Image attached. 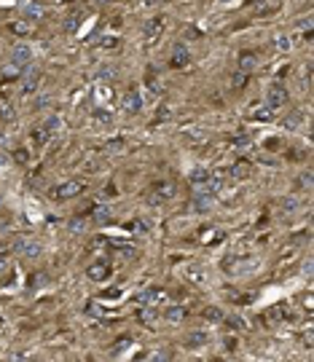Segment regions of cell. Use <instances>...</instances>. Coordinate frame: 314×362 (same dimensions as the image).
<instances>
[{"mask_svg":"<svg viewBox=\"0 0 314 362\" xmlns=\"http://www.w3.org/2000/svg\"><path fill=\"white\" fill-rule=\"evenodd\" d=\"M9 30H11L14 35H30V33H33V27H30L27 22H11Z\"/></svg>","mask_w":314,"mask_h":362,"instance_id":"cell-23","label":"cell"},{"mask_svg":"<svg viewBox=\"0 0 314 362\" xmlns=\"http://www.w3.org/2000/svg\"><path fill=\"white\" fill-rule=\"evenodd\" d=\"M94 118H97V121H105V124L113 121V115L108 113V110H94Z\"/></svg>","mask_w":314,"mask_h":362,"instance_id":"cell-38","label":"cell"},{"mask_svg":"<svg viewBox=\"0 0 314 362\" xmlns=\"http://www.w3.org/2000/svg\"><path fill=\"white\" fill-rule=\"evenodd\" d=\"M83 180H65V183L51 188V199H73V196L83 193Z\"/></svg>","mask_w":314,"mask_h":362,"instance_id":"cell-1","label":"cell"},{"mask_svg":"<svg viewBox=\"0 0 314 362\" xmlns=\"http://www.w3.org/2000/svg\"><path fill=\"white\" fill-rule=\"evenodd\" d=\"M282 209H285V215H293V212L301 209V199L298 196H285L282 199Z\"/></svg>","mask_w":314,"mask_h":362,"instance_id":"cell-21","label":"cell"},{"mask_svg":"<svg viewBox=\"0 0 314 362\" xmlns=\"http://www.w3.org/2000/svg\"><path fill=\"white\" fill-rule=\"evenodd\" d=\"M49 137H51V135H49V132H46L43 127H38V129H35V135H33V140H35L38 145H43V143H46V140H49Z\"/></svg>","mask_w":314,"mask_h":362,"instance_id":"cell-34","label":"cell"},{"mask_svg":"<svg viewBox=\"0 0 314 362\" xmlns=\"http://www.w3.org/2000/svg\"><path fill=\"white\" fill-rule=\"evenodd\" d=\"M188 62H191V54H188V46L177 43V46H175V51H172V59H169V65L180 70V67H188Z\"/></svg>","mask_w":314,"mask_h":362,"instance_id":"cell-8","label":"cell"},{"mask_svg":"<svg viewBox=\"0 0 314 362\" xmlns=\"http://www.w3.org/2000/svg\"><path fill=\"white\" fill-rule=\"evenodd\" d=\"M99 3H105V0H86V6H99Z\"/></svg>","mask_w":314,"mask_h":362,"instance_id":"cell-50","label":"cell"},{"mask_svg":"<svg viewBox=\"0 0 314 362\" xmlns=\"http://www.w3.org/2000/svg\"><path fill=\"white\" fill-rule=\"evenodd\" d=\"M159 301H164V293H161V290H156V287L143 290V293L137 295V303L140 306H153V303H159Z\"/></svg>","mask_w":314,"mask_h":362,"instance_id":"cell-13","label":"cell"},{"mask_svg":"<svg viewBox=\"0 0 314 362\" xmlns=\"http://www.w3.org/2000/svg\"><path fill=\"white\" fill-rule=\"evenodd\" d=\"M17 253L25 255V258H38L43 253V247L38 245V239H30V236H25V239L17 242Z\"/></svg>","mask_w":314,"mask_h":362,"instance_id":"cell-5","label":"cell"},{"mask_svg":"<svg viewBox=\"0 0 314 362\" xmlns=\"http://www.w3.org/2000/svg\"><path fill=\"white\" fill-rule=\"evenodd\" d=\"M301 185H303V188H309V185H311V175H309V172H303V177H301Z\"/></svg>","mask_w":314,"mask_h":362,"instance_id":"cell-46","label":"cell"},{"mask_svg":"<svg viewBox=\"0 0 314 362\" xmlns=\"http://www.w3.org/2000/svg\"><path fill=\"white\" fill-rule=\"evenodd\" d=\"M185 277L191 279V282H196V285H204V282H207V274H204L201 266H188V269H185Z\"/></svg>","mask_w":314,"mask_h":362,"instance_id":"cell-19","label":"cell"},{"mask_svg":"<svg viewBox=\"0 0 314 362\" xmlns=\"http://www.w3.org/2000/svg\"><path fill=\"white\" fill-rule=\"evenodd\" d=\"M210 343V338H207V333H188L185 335V349H191V351H199V349H204V346Z\"/></svg>","mask_w":314,"mask_h":362,"instance_id":"cell-12","label":"cell"},{"mask_svg":"<svg viewBox=\"0 0 314 362\" xmlns=\"http://www.w3.org/2000/svg\"><path fill=\"white\" fill-rule=\"evenodd\" d=\"M274 43H277L279 51H290V49H293V38L285 35V33H279L277 38H274Z\"/></svg>","mask_w":314,"mask_h":362,"instance_id":"cell-24","label":"cell"},{"mask_svg":"<svg viewBox=\"0 0 314 362\" xmlns=\"http://www.w3.org/2000/svg\"><path fill=\"white\" fill-rule=\"evenodd\" d=\"M38 81H41L38 70L25 67V73H22V94H33V91L38 89Z\"/></svg>","mask_w":314,"mask_h":362,"instance_id":"cell-6","label":"cell"},{"mask_svg":"<svg viewBox=\"0 0 314 362\" xmlns=\"http://www.w3.org/2000/svg\"><path fill=\"white\" fill-rule=\"evenodd\" d=\"M124 148H127V145H124L121 140H113V143L105 145V151H111V153H124Z\"/></svg>","mask_w":314,"mask_h":362,"instance_id":"cell-36","label":"cell"},{"mask_svg":"<svg viewBox=\"0 0 314 362\" xmlns=\"http://www.w3.org/2000/svg\"><path fill=\"white\" fill-rule=\"evenodd\" d=\"M223 349L226 351H234V349H237V341H234V338H223Z\"/></svg>","mask_w":314,"mask_h":362,"instance_id":"cell-44","label":"cell"},{"mask_svg":"<svg viewBox=\"0 0 314 362\" xmlns=\"http://www.w3.org/2000/svg\"><path fill=\"white\" fill-rule=\"evenodd\" d=\"M213 204H215V196L213 193L196 191V196H193V209L196 212H210V209H213Z\"/></svg>","mask_w":314,"mask_h":362,"instance_id":"cell-11","label":"cell"},{"mask_svg":"<svg viewBox=\"0 0 314 362\" xmlns=\"http://www.w3.org/2000/svg\"><path fill=\"white\" fill-rule=\"evenodd\" d=\"M303 306H306V309H309V311L314 309V303H311V295H309V293L303 295Z\"/></svg>","mask_w":314,"mask_h":362,"instance_id":"cell-47","label":"cell"},{"mask_svg":"<svg viewBox=\"0 0 314 362\" xmlns=\"http://www.w3.org/2000/svg\"><path fill=\"white\" fill-rule=\"evenodd\" d=\"M99 78H105V81H111V78H116V70H113V65H102V67H99Z\"/></svg>","mask_w":314,"mask_h":362,"instance_id":"cell-35","label":"cell"},{"mask_svg":"<svg viewBox=\"0 0 314 362\" xmlns=\"http://www.w3.org/2000/svg\"><path fill=\"white\" fill-rule=\"evenodd\" d=\"M86 274H89L91 282H105L108 277H111V266H108L105 261H97V263H91L89 269H86Z\"/></svg>","mask_w":314,"mask_h":362,"instance_id":"cell-7","label":"cell"},{"mask_svg":"<svg viewBox=\"0 0 314 362\" xmlns=\"http://www.w3.org/2000/svg\"><path fill=\"white\" fill-rule=\"evenodd\" d=\"M140 319L148 322V325H153V322H156V309H153V306H143V311H140Z\"/></svg>","mask_w":314,"mask_h":362,"instance_id":"cell-29","label":"cell"},{"mask_svg":"<svg viewBox=\"0 0 314 362\" xmlns=\"http://www.w3.org/2000/svg\"><path fill=\"white\" fill-rule=\"evenodd\" d=\"M277 6H279V0H255V3H253V14H255V17H263V14L277 11Z\"/></svg>","mask_w":314,"mask_h":362,"instance_id":"cell-17","label":"cell"},{"mask_svg":"<svg viewBox=\"0 0 314 362\" xmlns=\"http://www.w3.org/2000/svg\"><path fill=\"white\" fill-rule=\"evenodd\" d=\"M204 319L207 322H223V311L221 309H215V306H210V309H204Z\"/></svg>","mask_w":314,"mask_h":362,"instance_id":"cell-28","label":"cell"},{"mask_svg":"<svg viewBox=\"0 0 314 362\" xmlns=\"http://www.w3.org/2000/svg\"><path fill=\"white\" fill-rule=\"evenodd\" d=\"M172 193H175V185H172V183H161V185L153 188V193H151V199H148V201H151V204H161V201H167Z\"/></svg>","mask_w":314,"mask_h":362,"instance_id":"cell-10","label":"cell"},{"mask_svg":"<svg viewBox=\"0 0 314 362\" xmlns=\"http://www.w3.org/2000/svg\"><path fill=\"white\" fill-rule=\"evenodd\" d=\"M43 129L49 132V135H57V132L62 129V121H59L57 115H49V118H46V124H43Z\"/></svg>","mask_w":314,"mask_h":362,"instance_id":"cell-26","label":"cell"},{"mask_svg":"<svg viewBox=\"0 0 314 362\" xmlns=\"http://www.w3.org/2000/svg\"><path fill=\"white\" fill-rule=\"evenodd\" d=\"M253 175V167H250L247 161H237V164H231V177L234 180H245Z\"/></svg>","mask_w":314,"mask_h":362,"instance_id":"cell-18","label":"cell"},{"mask_svg":"<svg viewBox=\"0 0 314 362\" xmlns=\"http://www.w3.org/2000/svg\"><path fill=\"white\" fill-rule=\"evenodd\" d=\"M22 14L30 17V19H41L43 17V6L41 3H25L22 6Z\"/></svg>","mask_w":314,"mask_h":362,"instance_id":"cell-20","label":"cell"},{"mask_svg":"<svg viewBox=\"0 0 314 362\" xmlns=\"http://www.w3.org/2000/svg\"><path fill=\"white\" fill-rule=\"evenodd\" d=\"M188 317V311L183 309V306H167V311H164V319L167 322H172V325H180V322H183Z\"/></svg>","mask_w":314,"mask_h":362,"instance_id":"cell-15","label":"cell"},{"mask_svg":"<svg viewBox=\"0 0 314 362\" xmlns=\"http://www.w3.org/2000/svg\"><path fill=\"white\" fill-rule=\"evenodd\" d=\"M22 73H25V65L9 62V65H3V70H0V78H3V81H19Z\"/></svg>","mask_w":314,"mask_h":362,"instance_id":"cell-14","label":"cell"},{"mask_svg":"<svg viewBox=\"0 0 314 362\" xmlns=\"http://www.w3.org/2000/svg\"><path fill=\"white\" fill-rule=\"evenodd\" d=\"M207 177H210V172L204 169V167H196V169L191 172V183H193L196 188H199V185H201V183H204V180H207Z\"/></svg>","mask_w":314,"mask_h":362,"instance_id":"cell-25","label":"cell"},{"mask_svg":"<svg viewBox=\"0 0 314 362\" xmlns=\"http://www.w3.org/2000/svg\"><path fill=\"white\" fill-rule=\"evenodd\" d=\"M91 215H94V220H97V223H108L113 212H111V207H105V204H102V207H94Z\"/></svg>","mask_w":314,"mask_h":362,"instance_id":"cell-22","label":"cell"},{"mask_svg":"<svg viewBox=\"0 0 314 362\" xmlns=\"http://www.w3.org/2000/svg\"><path fill=\"white\" fill-rule=\"evenodd\" d=\"M121 107H124V113H129V115L140 113V110H143V97H140V91L137 89H129L121 97Z\"/></svg>","mask_w":314,"mask_h":362,"instance_id":"cell-3","label":"cell"},{"mask_svg":"<svg viewBox=\"0 0 314 362\" xmlns=\"http://www.w3.org/2000/svg\"><path fill=\"white\" fill-rule=\"evenodd\" d=\"M229 325L234 327V330H245L247 325H245V319H242V317H229Z\"/></svg>","mask_w":314,"mask_h":362,"instance_id":"cell-39","label":"cell"},{"mask_svg":"<svg viewBox=\"0 0 314 362\" xmlns=\"http://www.w3.org/2000/svg\"><path fill=\"white\" fill-rule=\"evenodd\" d=\"M221 3H234V0H221Z\"/></svg>","mask_w":314,"mask_h":362,"instance_id":"cell-51","label":"cell"},{"mask_svg":"<svg viewBox=\"0 0 314 362\" xmlns=\"http://www.w3.org/2000/svg\"><path fill=\"white\" fill-rule=\"evenodd\" d=\"M185 137H191V140H204L201 129H191V132H185Z\"/></svg>","mask_w":314,"mask_h":362,"instance_id":"cell-45","label":"cell"},{"mask_svg":"<svg viewBox=\"0 0 314 362\" xmlns=\"http://www.w3.org/2000/svg\"><path fill=\"white\" fill-rule=\"evenodd\" d=\"M116 43H119V41H116V38H111V35H105V38L99 41L102 49H116Z\"/></svg>","mask_w":314,"mask_h":362,"instance_id":"cell-40","label":"cell"},{"mask_svg":"<svg viewBox=\"0 0 314 362\" xmlns=\"http://www.w3.org/2000/svg\"><path fill=\"white\" fill-rule=\"evenodd\" d=\"M161 27H164V19L156 17V19H148L145 27H143V38H145V46H153L156 38L161 35Z\"/></svg>","mask_w":314,"mask_h":362,"instance_id":"cell-4","label":"cell"},{"mask_svg":"<svg viewBox=\"0 0 314 362\" xmlns=\"http://www.w3.org/2000/svg\"><path fill=\"white\" fill-rule=\"evenodd\" d=\"M14 113H11V107L9 105H0V121H11Z\"/></svg>","mask_w":314,"mask_h":362,"instance_id":"cell-41","label":"cell"},{"mask_svg":"<svg viewBox=\"0 0 314 362\" xmlns=\"http://www.w3.org/2000/svg\"><path fill=\"white\" fill-rule=\"evenodd\" d=\"M0 322H3V319H0Z\"/></svg>","mask_w":314,"mask_h":362,"instance_id":"cell-52","label":"cell"},{"mask_svg":"<svg viewBox=\"0 0 314 362\" xmlns=\"http://www.w3.org/2000/svg\"><path fill=\"white\" fill-rule=\"evenodd\" d=\"M148 89H151V94H161V81H159L153 73L148 75Z\"/></svg>","mask_w":314,"mask_h":362,"instance_id":"cell-33","label":"cell"},{"mask_svg":"<svg viewBox=\"0 0 314 362\" xmlns=\"http://www.w3.org/2000/svg\"><path fill=\"white\" fill-rule=\"evenodd\" d=\"M245 83H247V73H242V70H239V73L231 75V86H234V89H242Z\"/></svg>","mask_w":314,"mask_h":362,"instance_id":"cell-30","label":"cell"},{"mask_svg":"<svg viewBox=\"0 0 314 362\" xmlns=\"http://www.w3.org/2000/svg\"><path fill=\"white\" fill-rule=\"evenodd\" d=\"M271 115H274V113H271V107H269V105H266V107H258L255 113H253V118H258V121H269Z\"/></svg>","mask_w":314,"mask_h":362,"instance_id":"cell-32","label":"cell"},{"mask_svg":"<svg viewBox=\"0 0 314 362\" xmlns=\"http://www.w3.org/2000/svg\"><path fill=\"white\" fill-rule=\"evenodd\" d=\"M70 231H73V233H83L86 231V220L73 217V220H70Z\"/></svg>","mask_w":314,"mask_h":362,"instance_id":"cell-31","label":"cell"},{"mask_svg":"<svg viewBox=\"0 0 314 362\" xmlns=\"http://www.w3.org/2000/svg\"><path fill=\"white\" fill-rule=\"evenodd\" d=\"M215 236H218V231H215V228H210V231L201 233V242H204V245H210V242H215Z\"/></svg>","mask_w":314,"mask_h":362,"instance_id":"cell-42","label":"cell"},{"mask_svg":"<svg viewBox=\"0 0 314 362\" xmlns=\"http://www.w3.org/2000/svg\"><path fill=\"white\" fill-rule=\"evenodd\" d=\"M237 65H239L242 73L250 75V73L258 67V57H255V54H250V51H245V54H239V62H237Z\"/></svg>","mask_w":314,"mask_h":362,"instance_id":"cell-16","label":"cell"},{"mask_svg":"<svg viewBox=\"0 0 314 362\" xmlns=\"http://www.w3.org/2000/svg\"><path fill=\"white\" fill-rule=\"evenodd\" d=\"M11 62H17V65H30L33 62V49L25 43H19V46H14V54H11Z\"/></svg>","mask_w":314,"mask_h":362,"instance_id":"cell-9","label":"cell"},{"mask_svg":"<svg viewBox=\"0 0 314 362\" xmlns=\"http://www.w3.org/2000/svg\"><path fill=\"white\" fill-rule=\"evenodd\" d=\"M311 341H314V338H311V330H306V333H303V343L311 346Z\"/></svg>","mask_w":314,"mask_h":362,"instance_id":"cell-48","label":"cell"},{"mask_svg":"<svg viewBox=\"0 0 314 362\" xmlns=\"http://www.w3.org/2000/svg\"><path fill=\"white\" fill-rule=\"evenodd\" d=\"M78 25H81V11H73L67 17V22H65V30H67V33H75Z\"/></svg>","mask_w":314,"mask_h":362,"instance_id":"cell-27","label":"cell"},{"mask_svg":"<svg viewBox=\"0 0 314 362\" xmlns=\"http://www.w3.org/2000/svg\"><path fill=\"white\" fill-rule=\"evenodd\" d=\"M295 30H306V33H309V30H311V17H301V19H295Z\"/></svg>","mask_w":314,"mask_h":362,"instance_id":"cell-37","label":"cell"},{"mask_svg":"<svg viewBox=\"0 0 314 362\" xmlns=\"http://www.w3.org/2000/svg\"><path fill=\"white\" fill-rule=\"evenodd\" d=\"M0 167H9V159H6L3 153H0Z\"/></svg>","mask_w":314,"mask_h":362,"instance_id":"cell-49","label":"cell"},{"mask_svg":"<svg viewBox=\"0 0 314 362\" xmlns=\"http://www.w3.org/2000/svg\"><path fill=\"white\" fill-rule=\"evenodd\" d=\"M266 105H269L271 110H279L287 105V89L282 83H271L269 91H266Z\"/></svg>","mask_w":314,"mask_h":362,"instance_id":"cell-2","label":"cell"},{"mask_svg":"<svg viewBox=\"0 0 314 362\" xmlns=\"http://www.w3.org/2000/svg\"><path fill=\"white\" fill-rule=\"evenodd\" d=\"M129 343H132L129 338H124V341H119V343H116V349H113V354H116V357H119L121 351H127V346H129Z\"/></svg>","mask_w":314,"mask_h":362,"instance_id":"cell-43","label":"cell"}]
</instances>
